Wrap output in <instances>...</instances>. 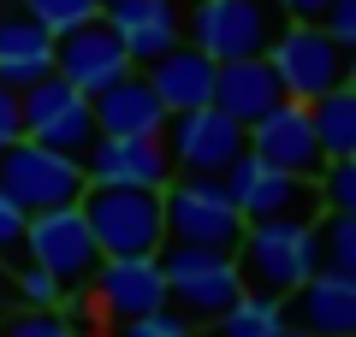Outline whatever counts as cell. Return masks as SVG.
<instances>
[{"label":"cell","instance_id":"cell-1","mask_svg":"<svg viewBox=\"0 0 356 337\" xmlns=\"http://www.w3.org/2000/svg\"><path fill=\"white\" fill-rule=\"evenodd\" d=\"M232 254H238L243 290L285 302L309 273H321V231L315 219H250Z\"/></svg>","mask_w":356,"mask_h":337},{"label":"cell","instance_id":"cell-2","mask_svg":"<svg viewBox=\"0 0 356 337\" xmlns=\"http://www.w3.org/2000/svg\"><path fill=\"white\" fill-rule=\"evenodd\" d=\"M291 18L280 12V0H191V18H184V42L202 48L214 65L226 60H261L280 30Z\"/></svg>","mask_w":356,"mask_h":337},{"label":"cell","instance_id":"cell-3","mask_svg":"<svg viewBox=\"0 0 356 337\" xmlns=\"http://www.w3.org/2000/svg\"><path fill=\"white\" fill-rule=\"evenodd\" d=\"M77 213L89 219V237H95V249H102V254H161V243H166L161 189L83 184Z\"/></svg>","mask_w":356,"mask_h":337},{"label":"cell","instance_id":"cell-4","mask_svg":"<svg viewBox=\"0 0 356 337\" xmlns=\"http://www.w3.org/2000/svg\"><path fill=\"white\" fill-rule=\"evenodd\" d=\"M161 278H166V302L178 313H191L196 325H208L232 296L243 290L238 254L226 249H196V243H161Z\"/></svg>","mask_w":356,"mask_h":337},{"label":"cell","instance_id":"cell-5","mask_svg":"<svg viewBox=\"0 0 356 337\" xmlns=\"http://www.w3.org/2000/svg\"><path fill=\"white\" fill-rule=\"evenodd\" d=\"M83 160L60 148H42V142L18 137L13 148H0V189L18 201L24 213H48V207H72L83 196Z\"/></svg>","mask_w":356,"mask_h":337},{"label":"cell","instance_id":"cell-6","mask_svg":"<svg viewBox=\"0 0 356 337\" xmlns=\"http://www.w3.org/2000/svg\"><path fill=\"white\" fill-rule=\"evenodd\" d=\"M166 207V243H196V249H238L243 237V213L232 207V196L220 189V178H184L161 189Z\"/></svg>","mask_w":356,"mask_h":337},{"label":"cell","instance_id":"cell-7","mask_svg":"<svg viewBox=\"0 0 356 337\" xmlns=\"http://www.w3.org/2000/svg\"><path fill=\"white\" fill-rule=\"evenodd\" d=\"M220 189L232 196V207L250 219H321V196H315V178H291L280 166L255 160L250 148L220 172Z\"/></svg>","mask_w":356,"mask_h":337},{"label":"cell","instance_id":"cell-8","mask_svg":"<svg viewBox=\"0 0 356 337\" xmlns=\"http://www.w3.org/2000/svg\"><path fill=\"white\" fill-rule=\"evenodd\" d=\"M24 261H36L42 273H54L65 290L89 284V273L102 266V249H95V237H89V219L77 213V201L24 219Z\"/></svg>","mask_w":356,"mask_h":337},{"label":"cell","instance_id":"cell-9","mask_svg":"<svg viewBox=\"0 0 356 337\" xmlns=\"http://www.w3.org/2000/svg\"><path fill=\"white\" fill-rule=\"evenodd\" d=\"M344 60H350V53H344L321 24H285L280 42L267 48V65L280 77L285 101H321L327 89H339L344 83Z\"/></svg>","mask_w":356,"mask_h":337},{"label":"cell","instance_id":"cell-10","mask_svg":"<svg viewBox=\"0 0 356 337\" xmlns=\"http://www.w3.org/2000/svg\"><path fill=\"white\" fill-rule=\"evenodd\" d=\"M166 154H172V178H220L232 160L243 154V125L226 119L220 107H191V112H172L161 130Z\"/></svg>","mask_w":356,"mask_h":337},{"label":"cell","instance_id":"cell-11","mask_svg":"<svg viewBox=\"0 0 356 337\" xmlns=\"http://www.w3.org/2000/svg\"><path fill=\"white\" fill-rule=\"evenodd\" d=\"M18 112H24V137L60 154H83L95 142V112L89 95H77L65 77H42V83L18 89Z\"/></svg>","mask_w":356,"mask_h":337},{"label":"cell","instance_id":"cell-12","mask_svg":"<svg viewBox=\"0 0 356 337\" xmlns=\"http://www.w3.org/2000/svg\"><path fill=\"white\" fill-rule=\"evenodd\" d=\"M243 148H250L255 160L291 172V178H315L321 166H327L321 137H315V119H309V101H273L255 125H243Z\"/></svg>","mask_w":356,"mask_h":337},{"label":"cell","instance_id":"cell-13","mask_svg":"<svg viewBox=\"0 0 356 337\" xmlns=\"http://www.w3.org/2000/svg\"><path fill=\"white\" fill-rule=\"evenodd\" d=\"M89 302L107 325L137 320V313L166 308V278L154 254H102V266L89 273Z\"/></svg>","mask_w":356,"mask_h":337},{"label":"cell","instance_id":"cell-14","mask_svg":"<svg viewBox=\"0 0 356 337\" xmlns=\"http://www.w3.org/2000/svg\"><path fill=\"white\" fill-rule=\"evenodd\" d=\"M125 71H137V65H131L125 42L113 36L107 18H89V24L54 36V77H65L77 95H102V89L119 83Z\"/></svg>","mask_w":356,"mask_h":337},{"label":"cell","instance_id":"cell-15","mask_svg":"<svg viewBox=\"0 0 356 337\" xmlns=\"http://www.w3.org/2000/svg\"><path fill=\"white\" fill-rule=\"evenodd\" d=\"M89 184H125V189H166L172 184V154L161 137H95L83 154Z\"/></svg>","mask_w":356,"mask_h":337},{"label":"cell","instance_id":"cell-16","mask_svg":"<svg viewBox=\"0 0 356 337\" xmlns=\"http://www.w3.org/2000/svg\"><path fill=\"white\" fill-rule=\"evenodd\" d=\"M285 302H291L285 320L303 325V331H315V337H356V278L350 273L321 266V273H309Z\"/></svg>","mask_w":356,"mask_h":337},{"label":"cell","instance_id":"cell-17","mask_svg":"<svg viewBox=\"0 0 356 337\" xmlns=\"http://www.w3.org/2000/svg\"><path fill=\"white\" fill-rule=\"evenodd\" d=\"M102 18L113 24V36L125 42L131 65H149V60H161L166 48L184 42V0H113Z\"/></svg>","mask_w":356,"mask_h":337},{"label":"cell","instance_id":"cell-18","mask_svg":"<svg viewBox=\"0 0 356 337\" xmlns=\"http://www.w3.org/2000/svg\"><path fill=\"white\" fill-rule=\"evenodd\" d=\"M143 77H149L154 101L166 107V119L172 112H191V107H214V71L220 65L208 60L202 48H191V42H178V48H166L161 60L137 65Z\"/></svg>","mask_w":356,"mask_h":337},{"label":"cell","instance_id":"cell-19","mask_svg":"<svg viewBox=\"0 0 356 337\" xmlns=\"http://www.w3.org/2000/svg\"><path fill=\"white\" fill-rule=\"evenodd\" d=\"M89 112H95V137H161L166 130V107L154 101L143 71H125L102 95H89Z\"/></svg>","mask_w":356,"mask_h":337},{"label":"cell","instance_id":"cell-20","mask_svg":"<svg viewBox=\"0 0 356 337\" xmlns=\"http://www.w3.org/2000/svg\"><path fill=\"white\" fill-rule=\"evenodd\" d=\"M54 77V36L30 12H0V83L30 89Z\"/></svg>","mask_w":356,"mask_h":337},{"label":"cell","instance_id":"cell-21","mask_svg":"<svg viewBox=\"0 0 356 337\" xmlns=\"http://www.w3.org/2000/svg\"><path fill=\"white\" fill-rule=\"evenodd\" d=\"M273 101H285V89L273 77V65H267V53L261 60H226L214 71V107L226 119H238V125H255Z\"/></svg>","mask_w":356,"mask_h":337},{"label":"cell","instance_id":"cell-22","mask_svg":"<svg viewBox=\"0 0 356 337\" xmlns=\"http://www.w3.org/2000/svg\"><path fill=\"white\" fill-rule=\"evenodd\" d=\"M285 325H291V320H285V302H280V296L238 290V296L208 320V337H280Z\"/></svg>","mask_w":356,"mask_h":337},{"label":"cell","instance_id":"cell-23","mask_svg":"<svg viewBox=\"0 0 356 337\" xmlns=\"http://www.w3.org/2000/svg\"><path fill=\"white\" fill-rule=\"evenodd\" d=\"M309 119H315V137L327 160H350L356 154V95L350 89H327L321 101H309Z\"/></svg>","mask_w":356,"mask_h":337},{"label":"cell","instance_id":"cell-24","mask_svg":"<svg viewBox=\"0 0 356 337\" xmlns=\"http://www.w3.org/2000/svg\"><path fill=\"white\" fill-rule=\"evenodd\" d=\"M315 231H321V266L356 278V219L350 213H321Z\"/></svg>","mask_w":356,"mask_h":337},{"label":"cell","instance_id":"cell-25","mask_svg":"<svg viewBox=\"0 0 356 337\" xmlns=\"http://www.w3.org/2000/svg\"><path fill=\"white\" fill-rule=\"evenodd\" d=\"M315 196H321V213H350L356 219V154L321 166L315 172Z\"/></svg>","mask_w":356,"mask_h":337},{"label":"cell","instance_id":"cell-26","mask_svg":"<svg viewBox=\"0 0 356 337\" xmlns=\"http://www.w3.org/2000/svg\"><path fill=\"white\" fill-rule=\"evenodd\" d=\"M24 12L36 18L48 36H65V30L89 24V18H102V0H24Z\"/></svg>","mask_w":356,"mask_h":337},{"label":"cell","instance_id":"cell-27","mask_svg":"<svg viewBox=\"0 0 356 337\" xmlns=\"http://www.w3.org/2000/svg\"><path fill=\"white\" fill-rule=\"evenodd\" d=\"M113 337H202V325L191 320V313H178L172 302L154 313H137V320H119Z\"/></svg>","mask_w":356,"mask_h":337},{"label":"cell","instance_id":"cell-28","mask_svg":"<svg viewBox=\"0 0 356 337\" xmlns=\"http://www.w3.org/2000/svg\"><path fill=\"white\" fill-rule=\"evenodd\" d=\"M13 296L24 302V308H60L65 284H60L54 273H42L36 261H18V266H13Z\"/></svg>","mask_w":356,"mask_h":337},{"label":"cell","instance_id":"cell-29","mask_svg":"<svg viewBox=\"0 0 356 337\" xmlns=\"http://www.w3.org/2000/svg\"><path fill=\"white\" fill-rule=\"evenodd\" d=\"M0 337H83V331H77V325H65L54 308H24L18 320L0 325Z\"/></svg>","mask_w":356,"mask_h":337},{"label":"cell","instance_id":"cell-30","mask_svg":"<svg viewBox=\"0 0 356 337\" xmlns=\"http://www.w3.org/2000/svg\"><path fill=\"white\" fill-rule=\"evenodd\" d=\"M24 219H30V213L0 189V254H18V249H24Z\"/></svg>","mask_w":356,"mask_h":337},{"label":"cell","instance_id":"cell-31","mask_svg":"<svg viewBox=\"0 0 356 337\" xmlns=\"http://www.w3.org/2000/svg\"><path fill=\"white\" fill-rule=\"evenodd\" d=\"M321 30H327V36L350 53V48H356V0H332L327 18H321Z\"/></svg>","mask_w":356,"mask_h":337},{"label":"cell","instance_id":"cell-32","mask_svg":"<svg viewBox=\"0 0 356 337\" xmlns=\"http://www.w3.org/2000/svg\"><path fill=\"white\" fill-rule=\"evenodd\" d=\"M24 137V112H18V89L0 83V148H13Z\"/></svg>","mask_w":356,"mask_h":337},{"label":"cell","instance_id":"cell-33","mask_svg":"<svg viewBox=\"0 0 356 337\" xmlns=\"http://www.w3.org/2000/svg\"><path fill=\"white\" fill-rule=\"evenodd\" d=\"M344 89L356 95V48H350V60H344Z\"/></svg>","mask_w":356,"mask_h":337},{"label":"cell","instance_id":"cell-34","mask_svg":"<svg viewBox=\"0 0 356 337\" xmlns=\"http://www.w3.org/2000/svg\"><path fill=\"white\" fill-rule=\"evenodd\" d=\"M280 337H315V331H303V325H285V331Z\"/></svg>","mask_w":356,"mask_h":337},{"label":"cell","instance_id":"cell-35","mask_svg":"<svg viewBox=\"0 0 356 337\" xmlns=\"http://www.w3.org/2000/svg\"><path fill=\"white\" fill-rule=\"evenodd\" d=\"M0 6H24V0H0Z\"/></svg>","mask_w":356,"mask_h":337},{"label":"cell","instance_id":"cell-36","mask_svg":"<svg viewBox=\"0 0 356 337\" xmlns=\"http://www.w3.org/2000/svg\"><path fill=\"white\" fill-rule=\"evenodd\" d=\"M107 6H113V0H102V12H107Z\"/></svg>","mask_w":356,"mask_h":337},{"label":"cell","instance_id":"cell-37","mask_svg":"<svg viewBox=\"0 0 356 337\" xmlns=\"http://www.w3.org/2000/svg\"><path fill=\"white\" fill-rule=\"evenodd\" d=\"M0 320H6V313H0Z\"/></svg>","mask_w":356,"mask_h":337}]
</instances>
